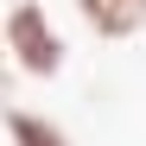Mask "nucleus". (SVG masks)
<instances>
[{"label": "nucleus", "mask_w": 146, "mask_h": 146, "mask_svg": "<svg viewBox=\"0 0 146 146\" xmlns=\"http://www.w3.org/2000/svg\"><path fill=\"white\" fill-rule=\"evenodd\" d=\"M76 19L102 44H127L146 32V0H76Z\"/></svg>", "instance_id": "nucleus-2"}, {"label": "nucleus", "mask_w": 146, "mask_h": 146, "mask_svg": "<svg viewBox=\"0 0 146 146\" xmlns=\"http://www.w3.org/2000/svg\"><path fill=\"white\" fill-rule=\"evenodd\" d=\"M0 38H7V57H13L19 76H32V83L64 76L70 44H64V32H57V19L44 13V0H13L7 19H0Z\"/></svg>", "instance_id": "nucleus-1"}, {"label": "nucleus", "mask_w": 146, "mask_h": 146, "mask_svg": "<svg viewBox=\"0 0 146 146\" xmlns=\"http://www.w3.org/2000/svg\"><path fill=\"white\" fill-rule=\"evenodd\" d=\"M0 64H7V38H0Z\"/></svg>", "instance_id": "nucleus-5"}, {"label": "nucleus", "mask_w": 146, "mask_h": 146, "mask_svg": "<svg viewBox=\"0 0 146 146\" xmlns=\"http://www.w3.org/2000/svg\"><path fill=\"white\" fill-rule=\"evenodd\" d=\"M7 146H76V140L38 108H7Z\"/></svg>", "instance_id": "nucleus-3"}, {"label": "nucleus", "mask_w": 146, "mask_h": 146, "mask_svg": "<svg viewBox=\"0 0 146 146\" xmlns=\"http://www.w3.org/2000/svg\"><path fill=\"white\" fill-rule=\"evenodd\" d=\"M7 108H13V102H7V76H0V114H7Z\"/></svg>", "instance_id": "nucleus-4"}]
</instances>
